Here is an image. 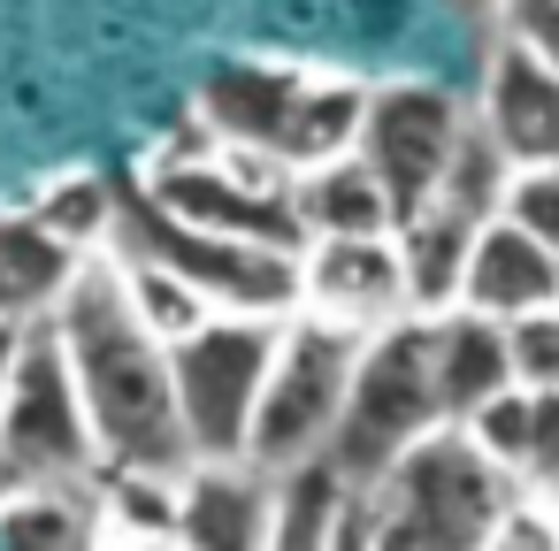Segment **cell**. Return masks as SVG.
<instances>
[{
	"mask_svg": "<svg viewBox=\"0 0 559 551\" xmlns=\"http://www.w3.org/2000/svg\"><path fill=\"white\" fill-rule=\"evenodd\" d=\"M108 475V513L139 536H177V482L185 475H162V467H100Z\"/></svg>",
	"mask_w": 559,
	"mask_h": 551,
	"instance_id": "25",
	"label": "cell"
},
{
	"mask_svg": "<svg viewBox=\"0 0 559 551\" xmlns=\"http://www.w3.org/2000/svg\"><path fill=\"white\" fill-rule=\"evenodd\" d=\"M528 498L559 490V391H536V421H528V459H521Z\"/></svg>",
	"mask_w": 559,
	"mask_h": 551,
	"instance_id": "30",
	"label": "cell"
},
{
	"mask_svg": "<svg viewBox=\"0 0 559 551\" xmlns=\"http://www.w3.org/2000/svg\"><path fill=\"white\" fill-rule=\"evenodd\" d=\"M475 230H483V223H467V215H452V207H437V200H429L414 223H399L406 291H414V307H421V314H444V307H460V284H467Z\"/></svg>",
	"mask_w": 559,
	"mask_h": 551,
	"instance_id": "18",
	"label": "cell"
},
{
	"mask_svg": "<svg viewBox=\"0 0 559 551\" xmlns=\"http://www.w3.org/2000/svg\"><path fill=\"white\" fill-rule=\"evenodd\" d=\"M360 116H368V85H353V77H307V93H299V108L284 123L276 161L284 169H314L330 154H353L360 146Z\"/></svg>",
	"mask_w": 559,
	"mask_h": 551,
	"instance_id": "21",
	"label": "cell"
},
{
	"mask_svg": "<svg viewBox=\"0 0 559 551\" xmlns=\"http://www.w3.org/2000/svg\"><path fill=\"white\" fill-rule=\"evenodd\" d=\"M467 307L513 322L528 307H559V261L513 223V215H490L475 230V253H467V284H460Z\"/></svg>",
	"mask_w": 559,
	"mask_h": 551,
	"instance_id": "14",
	"label": "cell"
},
{
	"mask_svg": "<svg viewBox=\"0 0 559 551\" xmlns=\"http://www.w3.org/2000/svg\"><path fill=\"white\" fill-rule=\"evenodd\" d=\"M116 261H162L192 291H207L223 314H292L307 299L299 253H276V245H253V238H230V230H207V223H185L146 184H123V200H116Z\"/></svg>",
	"mask_w": 559,
	"mask_h": 551,
	"instance_id": "4",
	"label": "cell"
},
{
	"mask_svg": "<svg viewBox=\"0 0 559 551\" xmlns=\"http://www.w3.org/2000/svg\"><path fill=\"white\" fill-rule=\"evenodd\" d=\"M483 123L490 139L513 154V169H544L559 161V70L513 39H498L490 70H483Z\"/></svg>",
	"mask_w": 559,
	"mask_h": 551,
	"instance_id": "12",
	"label": "cell"
},
{
	"mask_svg": "<svg viewBox=\"0 0 559 551\" xmlns=\"http://www.w3.org/2000/svg\"><path fill=\"white\" fill-rule=\"evenodd\" d=\"M521 490L528 482L506 459H490L467 436V421H437L376 482V505H383L376 543L383 551H467V543H490Z\"/></svg>",
	"mask_w": 559,
	"mask_h": 551,
	"instance_id": "2",
	"label": "cell"
},
{
	"mask_svg": "<svg viewBox=\"0 0 559 551\" xmlns=\"http://www.w3.org/2000/svg\"><path fill=\"white\" fill-rule=\"evenodd\" d=\"M16 337L24 322H0V406H9V375H16Z\"/></svg>",
	"mask_w": 559,
	"mask_h": 551,
	"instance_id": "31",
	"label": "cell"
},
{
	"mask_svg": "<svg viewBox=\"0 0 559 551\" xmlns=\"http://www.w3.org/2000/svg\"><path fill=\"white\" fill-rule=\"evenodd\" d=\"M437 421H444V398H437V322L421 307H406V314L368 330L353 391H345V414L330 429V459L353 482H383L399 467V452L421 444Z\"/></svg>",
	"mask_w": 559,
	"mask_h": 551,
	"instance_id": "3",
	"label": "cell"
},
{
	"mask_svg": "<svg viewBox=\"0 0 559 551\" xmlns=\"http://www.w3.org/2000/svg\"><path fill=\"white\" fill-rule=\"evenodd\" d=\"M498 32L559 70V0H498Z\"/></svg>",
	"mask_w": 559,
	"mask_h": 551,
	"instance_id": "29",
	"label": "cell"
},
{
	"mask_svg": "<svg viewBox=\"0 0 559 551\" xmlns=\"http://www.w3.org/2000/svg\"><path fill=\"white\" fill-rule=\"evenodd\" d=\"M85 245H70L39 215H0V322H39L78 284Z\"/></svg>",
	"mask_w": 559,
	"mask_h": 551,
	"instance_id": "16",
	"label": "cell"
},
{
	"mask_svg": "<svg viewBox=\"0 0 559 551\" xmlns=\"http://www.w3.org/2000/svg\"><path fill=\"white\" fill-rule=\"evenodd\" d=\"M93 467H100V436H93L70 345L55 314H39L16 337V375H9V406H0V498L32 482H78Z\"/></svg>",
	"mask_w": 559,
	"mask_h": 551,
	"instance_id": "5",
	"label": "cell"
},
{
	"mask_svg": "<svg viewBox=\"0 0 559 551\" xmlns=\"http://www.w3.org/2000/svg\"><path fill=\"white\" fill-rule=\"evenodd\" d=\"M276 520V475L253 459H192L177 482V536L200 551H261Z\"/></svg>",
	"mask_w": 559,
	"mask_h": 551,
	"instance_id": "11",
	"label": "cell"
},
{
	"mask_svg": "<svg viewBox=\"0 0 559 551\" xmlns=\"http://www.w3.org/2000/svg\"><path fill=\"white\" fill-rule=\"evenodd\" d=\"M498 215H513L551 261H559V161H544V169H513V184H506V207Z\"/></svg>",
	"mask_w": 559,
	"mask_h": 551,
	"instance_id": "28",
	"label": "cell"
},
{
	"mask_svg": "<svg viewBox=\"0 0 559 551\" xmlns=\"http://www.w3.org/2000/svg\"><path fill=\"white\" fill-rule=\"evenodd\" d=\"M55 330L70 345L93 436H100V467H162L185 475L192 467V436L177 414V368H169V337H154V322L139 314L123 268L85 261L78 284L55 307Z\"/></svg>",
	"mask_w": 559,
	"mask_h": 551,
	"instance_id": "1",
	"label": "cell"
},
{
	"mask_svg": "<svg viewBox=\"0 0 559 551\" xmlns=\"http://www.w3.org/2000/svg\"><path fill=\"white\" fill-rule=\"evenodd\" d=\"M116 200H123V184H108V177H70V184H55L47 200H39V223H55L70 245H100V238H116Z\"/></svg>",
	"mask_w": 559,
	"mask_h": 551,
	"instance_id": "24",
	"label": "cell"
},
{
	"mask_svg": "<svg viewBox=\"0 0 559 551\" xmlns=\"http://www.w3.org/2000/svg\"><path fill=\"white\" fill-rule=\"evenodd\" d=\"M292 200H299V215H307L314 238L399 230L391 192H383V177L360 161V146H353V154H330V161H314V169H292Z\"/></svg>",
	"mask_w": 559,
	"mask_h": 551,
	"instance_id": "17",
	"label": "cell"
},
{
	"mask_svg": "<svg viewBox=\"0 0 559 551\" xmlns=\"http://www.w3.org/2000/svg\"><path fill=\"white\" fill-rule=\"evenodd\" d=\"M506 345H513V375L528 391H559V307H528L506 322Z\"/></svg>",
	"mask_w": 559,
	"mask_h": 551,
	"instance_id": "27",
	"label": "cell"
},
{
	"mask_svg": "<svg viewBox=\"0 0 559 551\" xmlns=\"http://www.w3.org/2000/svg\"><path fill=\"white\" fill-rule=\"evenodd\" d=\"M467 131V108L444 93V85H421V77H399V85H368V116H360V161L383 177L391 192V215L414 223L437 184H444V161Z\"/></svg>",
	"mask_w": 559,
	"mask_h": 551,
	"instance_id": "9",
	"label": "cell"
},
{
	"mask_svg": "<svg viewBox=\"0 0 559 551\" xmlns=\"http://www.w3.org/2000/svg\"><path fill=\"white\" fill-rule=\"evenodd\" d=\"M276 345H284V314H223V307L192 337L169 345L177 414H185L192 459H246L253 414H261V383L276 368Z\"/></svg>",
	"mask_w": 559,
	"mask_h": 551,
	"instance_id": "6",
	"label": "cell"
},
{
	"mask_svg": "<svg viewBox=\"0 0 559 551\" xmlns=\"http://www.w3.org/2000/svg\"><path fill=\"white\" fill-rule=\"evenodd\" d=\"M437 322V398H444V421H467L483 398H498L513 375V345H506V322L483 314V307H444L429 314Z\"/></svg>",
	"mask_w": 559,
	"mask_h": 551,
	"instance_id": "15",
	"label": "cell"
},
{
	"mask_svg": "<svg viewBox=\"0 0 559 551\" xmlns=\"http://www.w3.org/2000/svg\"><path fill=\"white\" fill-rule=\"evenodd\" d=\"M299 276H307V307H314V314H337V322H360V330H376V322H391V314L414 307L399 230L314 238L307 261H299Z\"/></svg>",
	"mask_w": 559,
	"mask_h": 551,
	"instance_id": "10",
	"label": "cell"
},
{
	"mask_svg": "<svg viewBox=\"0 0 559 551\" xmlns=\"http://www.w3.org/2000/svg\"><path fill=\"white\" fill-rule=\"evenodd\" d=\"M551 498H559V490H551Z\"/></svg>",
	"mask_w": 559,
	"mask_h": 551,
	"instance_id": "32",
	"label": "cell"
},
{
	"mask_svg": "<svg viewBox=\"0 0 559 551\" xmlns=\"http://www.w3.org/2000/svg\"><path fill=\"white\" fill-rule=\"evenodd\" d=\"M146 192L185 215V223H207V230H230V238H253V245H276V253H299L314 245L299 200H292V169L276 154H246V146H215V154H169Z\"/></svg>",
	"mask_w": 559,
	"mask_h": 551,
	"instance_id": "8",
	"label": "cell"
},
{
	"mask_svg": "<svg viewBox=\"0 0 559 551\" xmlns=\"http://www.w3.org/2000/svg\"><path fill=\"white\" fill-rule=\"evenodd\" d=\"M360 345H368V330H360V322H337V314H299V322L284 330L276 368H269V383H261L253 444H246L253 467L284 475L292 459L330 452V429H337V414H345Z\"/></svg>",
	"mask_w": 559,
	"mask_h": 551,
	"instance_id": "7",
	"label": "cell"
},
{
	"mask_svg": "<svg viewBox=\"0 0 559 551\" xmlns=\"http://www.w3.org/2000/svg\"><path fill=\"white\" fill-rule=\"evenodd\" d=\"M528 421H536V391H528V383H506L498 398H483V406L467 414V436H475L490 459H506V467L521 475V459H528Z\"/></svg>",
	"mask_w": 559,
	"mask_h": 551,
	"instance_id": "26",
	"label": "cell"
},
{
	"mask_svg": "<svg viewBox=\"0 0 559 551\" xmlns=\"http://www.w3.org/2000/svg\"><path fill=\"white\" fill-rule=\"evenodd\" d=\"M353 498V475L330 459V452H307L276 475V520H269V543L276 551H330L337 543V513Z\"/></svg>",
	"mask_w": 559,
	"mask_h": 551,
	"instance_id": "19",
	"label": "cell"
},
{
	"mask_svg": "<svg viewBox=\"0 0 559 551\" xmlns=\"http://www.w3.org/2000/svg\"><path fill=\"white\" fill-rule=\"evenodd\" d=\"M299 93H307V70H292V62H215L200 85V123L215 146L276 154Z\"/></svg>",
	"mask_w": 559,
	"mask_h": 551,
	"instance_id": "13",
	"label": "cell"
},
{
	"mask_svg": "<svg viewBox=\"0 0 559 551\" xmlns=\"http://www.w3.org/2000/svg\"><path fill=\"white\" fill-rule=\"evenodd\" d=\"M506 184H513V154L490 139V123H467L452 161H444V184H437V207L467 215V223H490L506 207Z\"/></svg>",
	"mask_w": 559,
	"mask_h": 551,
	"instance_id": "22",
	"label": "cell"
},
{
	"mask_svg": "<svg viewBox=\"0 0 559 551\" xmlns=\"http://www.w3.org/2000/svg\"><path fill=\"white\" fill-rule=\"evenodd\" d=\"M123 284H131V299H139V314L154 322V337H192L207 314H215V299L207 291H192L177 268H162V261H123Z\"/></svg>",
	"mask_w": 559,
	"mask_h": 551,
	"instance_id": "23",
	"label": "cell"
},
{
	"mask_svg": "<svg viewBox=\"0 0 559 551\" xmlns=\"http://www.w3.org/2000/svg\"><path fill=\"white\" fill-rule=\"evenodd\" d=\"M100 513H108V498H93V475L32 482V490L0 498V536H9V543H39V551H70V543H93Z\"/></svg>",
	"mask_w": 559,
	"mask_h": 551,
	"instance_id": "20",
	"label": "cell"
}]
</instances>
